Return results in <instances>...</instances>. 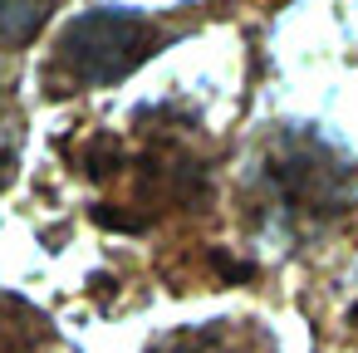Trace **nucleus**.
Returning <instances> with one entry per match:
<instances>
[{"mask_svg": "<svg viewBox=\"0 0 358 353\" xmlns=\"http://www.w3.org/2000/svg\"><path fill=\"white\" fill-rule=\"evenodd\" d=\"M265 192L285 221H329L353 192V162L324 147L314 133H289L265 157Z\"/></svg>", "mask_w": 358, "mask_h": 353, "instance_id": "nucleus-1", "label": "nucleus"}, {"mask_svg": "<svg viewBox=\"0 0 358 353\" xmlns=\"http://www.w3.org/2000/svg\"><path fill=\"white\" fill-rule=\"evenodd\" d=\"M157 50V25L138 10H89L59 40V64L74 84H118Z\"/></svg>", "mask_w": 358, "mask_h": 353, "instance_id": "nucleus-2", "label": "nucleus"}, {"mask_svg": "<svg viewBox=\"0 0 358 353\" xmlns=\"http://www.w3.org/2000/svg\"><path fill=\"white\" fill-rule=\"evenodd\" d=\"M55 0H0V40L6 45H30L40 25L50 20Z\"/></svg>", "mask_w": 358, "mask_h": 353, "instance_id": "nucleus-3", "label": "nucleus"}, {"mask_svg": "<svg viewBox=\"0 0 358 353\" xmlns=\"http://www.w3.org/2000/svg\"><path fill=\"white\" fill-rule=\"evenodd\" d=\"M0 353H35V338H30V309L0 314Z\"/></svg>", "mask_w": 358, "mask_h": 353, "instance_id": "nucleus-4", "label": "nucleus"}, {"mask_svg": "<svg viewBox=\"0 0 358 353\" xmlns=\"http://www.w3.org/2000/svg\"><path fill=\"white\" fill-rule=\"evenodd\" d=\"M157 353H241V348H231V343H221V338L201 333V338H182V343H167V348H157Z\"/></svg>", "mask_w": 358, "mask_h": 353, "instance_id": "nucleus-5", "label": "nucleus"}]
</instances>
